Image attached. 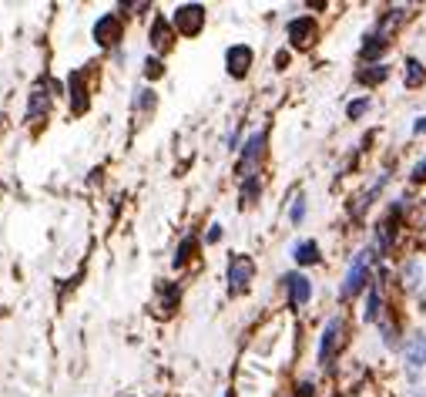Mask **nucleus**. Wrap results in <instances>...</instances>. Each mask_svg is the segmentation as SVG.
<instances>
[{
    "label": "nucleus",
    "instance_id": "f257e3e1",
    "mask_svg": "<svg viewBox=\"0 0 426 397\" xmlns=\"http://www.w3.org/2000/svg\"><path fill=\"white\" fill-rule=\"evenodd\" d=\"M369 263H373V253L369 249H363L356 260H352L349 273H346V280H343V290H339V296L343 300H352L356 293L366 287V276H369Z\"/></svg>",
    "mask_w": 426,
    "mask_h": 397
},
{
    "label": "nucleus",
    "instance_id": "f03ea898",
    "mask_svg": "<svg viewBox=\"0 0 426 397\" xmlns=\"http://www.w3.org/2000/svg\"><path fill=\"white\" fill-rule=\"evenodd\" d=\"M172 27H175L178 34H185V37L201 34V27H205V7L201 3H181L175 10V17H172Z\"/></svg>",
    "mask_w": 426,
    "mask_h": 397
},
{
    "label": "nucleus",
    "instance_id": "7ed1b4c3",
    "mask_svg": "<svg viewBox=\"0 0 426 397\" xmlns=\"http://www.w3.org/2000/svg\"><path fill=\"white\" fill-rule=\"evenodd\" d=\"M339 350H343V320L332 317L326 323V330H323V344H319V364H323V367H332V360L339 357Z\"/></svg>",
    "mask_w": 426,
    "mask_h": 397
},
{
    "label": "nucleus",
    "instance_id": "20e7f679",
    "mask_svg": "<svg viewBox=\"0 0 426 397\" xmlns=\"http://www.w3.org/2000/svg\"><path fill=\"white\" fill-rule=\"evenodd\" d=\"M68 105H71V115H84V111L91 108L88 71H71V75H68Z\"/></svg>",
    "mask_w": 426,
    "mask_h": 397
},
{
    "label": "nucleus",
    "instance_id": "39448f33",
    "mask_svg": "<svg viewBox=\"0 0 426 397\" xmlns=\"http://www.w3.org/2000/svg\"><path fill=\"white\" fill-rule=\"evenodd\" d=\"M252 276H255V263H252L249 256L235 253V256L228 260V290L245 293L249 290V283H252Z\"/></svg>",
    "mask_w": 426,
    "mask_h": 397
},
{
    "label": "nucleus",
    "instance_id": "423d86ee",
    "mask_svg": "<svg viewBox=\"0 0 426 397\" xmlns=\"http://www.w3.org/2000/svg\"><path fill=\"white\" fill-rule=\"evenodd\" d=\"M94 41H98L101 48H114L118 41H121V34H125V24H121V14H104L94 21Z\"/></svg>",
    "mask_w": 426,
    "mask_h": 397
},
{
    "label": "nucleus",
    "instance_id": "0eeeda50",
    "mask_svg": "<svg viewBox=\"0 0 426 397\" xmlns=\"http://www.w3.org/2000/svg\"><path fill=\"white\" fill-rule=\"evenodd\" d=\"M262 155H265V132H255L242 148V162H239L242 179H255V165L262 162Z\"/></svg>",
    "mask_w": 426,
    "mask_h": 397
},
{
    "label": "nucleus",
    "instance_id": "6e6552de",
    "mask_svg": "<svg viewBox=\"0 0 426 397\" xmlns=\"http://www.w3.org/2000/svg\"><path fill=\"white\" fill-rule=\"evenodd\" d=\"M48 108H50V84L48 78H37L34 88H30V105H27V122H41L48 118Z\"/></svg>",
    "mask_w": 426,
    "mask_h": 397
},
{
    "label": "nucleus",
    "instance_id": "1a4fd4ad",
    "mask_svg": "<svg viewBox=\"0 0 426 397\" xmlns=\"http://www.w3.org/2000/svg\"><path fill=\"white\" fill-rule=\"evenodd\" d=\"M252 61H255V54H252L249 44H232L225 51V68L232 78H245L252 68Z\"/></svg>",
    "mask_w": 426,
    "mask_h": 397
},
{
    "label": "nucleus",
    "instance_id": "9d476101",
    "mask_svg": "<svg viewBox=\"0 0 426 397\" xmlns=\"http://www.w3.org/2000/svg\"><path fill=\"white\" fill-rule=\"evenodd\" d=\"M316 34H319V27H316L312 17H296V21H289V41H292V48H312Z\"/></svg>",
    "mask_w": 426,
    "mask_h": 397
},
{
    "label": "nucleus",
    "instance_id": "9b49d317",
    "mask_svg": "<svg viewBox=\"0 0 426 397\" xmlns=\"http://www.w3.org/2000/svg\"><path fill=\"white\" fill-rule=\"evenodd\" d=\"M282 283H285V290H289V307H296V310H299V307H305V303H309V296H312V283H309L302 273H289Z\"/></svg>",
    "mask_w": 426,
    "mask_h": 397
},
{
    "label": "nucleus",
    "instance_id": "f8f14e48",
    "mask_svg": "<svg viewBox=\"0 0 426 397\" xmlns=\"http://www.w3.org/2000/svg\"><path fill=\"white\" fill-rule=\"evenodd\" d=\"M148 37H151V48H154V51H168V48L175 44V27L168 24L165 17H154Z\"/></svg>",
    "mask_w": 426,
    "mask_h": 397
},
{
    "label": "nucleus",
    "instance_id": "ddd939ff",
    "mask_svg": "<svg viewBox=\"0 0 426 397\" xmlns=\"http://www.w3.org/2000/svg\"><path fill=\"white\" fill-rule=\"evenodd\" d=\"M406 364L409 367H423L426 364V333H413L406 344Z\"/></svg>",
    "mask_w": 426,
    "mask_h": 397
},
{
    "label": "nucleus",
    "instance_id": "4468645a",
    "mask_svg": "<svg viewBox=\"0 0 426 397\" xmlns=\"http://www.w3.org/2000/svg\"><path fill=\"white\" fill-rule=\"evenodd\" d=\"M292 260H296L299 266L319 263V242H312V239H302V242H296V246H292Z\"/></svg>",
    "mask_w": 426,
    "mask_h": 397
},
{
    "label": "nucleus",
    "instance_id": "2eb2a0df",
    "mask_svg": "<svg viewBox=\"0 0 426 397\" xmlns=\"http://www.w3.org/2000/svg\"><path fill=\"white\" fill-rule=\"evenodd\" d=\"M178 300H181V287L178 283H161V307H158V313L172 317L178 310Z\"/></svg>",
    "mask_w": 426,
    "mask_h": 397
},
{
    "label": "nucleus",
    "instance_id": "dca6fc26",
    "mask_svg": "<svg viewBox=\"0 0 426 397\" xmlns=\"http://www.w3.org/2000/svg\"><path fill=\"white\" fill-rule=\"evenodd\" d=\"M403 81H406V88H420V84L426 81V68L416 61V57L406 61V75H403Z\"/></svg>",
    "mask_w": 426,
    "mask_h": 397
},
{
    "label": "nucleus",
    "instance_id": "f3484780",
    "mask_svg": "<svg viewBox=\"0 0 426 397\" xmlns=\"http://www.w3.org/2000/svg\"><path fill=\"white\" fill-rule=\"evenodd\" d=\"M195 249H199V239H195V236H185V239H181V246L175 249V260H172V263L181 269V266H185L188 260H192V256H195Z\"/></svg>",
    "mask_w": 426,
    "mask_h": 397
},
{
    "label": "nucleus",
    "instance_id": "a211bd4d",
    "mask_svg": "<svg viewBox=\"0 0 426 397\" xmlns=\"http://www.w3.org/2000/svg\"><path fill=\"white\" fill-rule=\"evenodd\" d=\"M383 51H386V37H383V34H373V37H366L359 57H363V61H373V57H379Z\"/></svg>",
    "mask_w": 426,
    "mask_h": 397
},
{
    "label": "nucleus",
    "instance_id": "6ab92c4d",
    "mask_svg": "<svg viewBox=\"0 0 426 397\" xmlns=\"http://www.w3.org/2000/svg\"><path fill=\"white\" fill-rule=\"evenodd\" d=\"M386 75H389V71H386L383 64H373L369 71H359V75H356V81H359V84H379Z\"/></svg>",
    "mask_w": 426,
    "mask_h": 397
},
{
    "label": "nucleus",
    "instance_id": "aec40b11",
    "mask_svg": "<svg viewBox=\"0 0 426 397\" xmlns=\"http://www.w3.org/2000/svg\"><path fill=\"white\" fill-rule=\"evenodd\" d=\"M258 192H262V182H258V175H255V179H245V186H242V206H255Z\"/></svg>",
    "mask_w": 426,
    "mask_h": 397
},
{
    "label": "nucleus",
    "instance_id": "412c9836",
    "mask_svg": "<svg viewBox=\"0 0 426 397\" xmlns=\"http://www.w3.org/2000/svg\"><path fill=\"white\" fill-rule=\"evenodd\" d=\"M161 75H165V64H161L158 57H148V61H145V78H148V81H158Z\"/></svg>",
    "mask_w": 426,
    "mask_h": 397
},
{
    "label": "nucleus",
    "instance_id": "4be33fe9",
    "mask_svg": "<svg viewBox=\"0 0 426 397\" xmlns=\"http://www.w3.org/2000/svg\"><path fill=\"white\" fill-rule=\"evenodd\" d=\"M134 105H138V111H151V108H154V91L141 88V91H138V98H134Z\"/></svg>",
    "mask_w": 426,
    "mask_h": 397
},
{
    "label": "nucleus",
    "instance_id": "5701e85b",
    "mask_svg": "<svg viewBox=\"0 0 426 397\" xmlns=\"http://www.w3.org/2000/svg\"><path fill=\"white\" fill-rule=\"evenodd\" d=\"M379 317V290L373 287L369 290V303H366V320H376Z\"/></svg>",
    "mask_w": 426,
    "mask_h": 397
},
{
    "label": "nucleus",
    "instance_id": "b1692460",
    "mask_svg": "<svg viewBox=\"0 0 426 397\" xmlns=\"http://www.w3.org/2000/svg\"><path fill=\"white\" fill-rule=\"evenodd\" d=\"M366 108H369V101H366V98H359V101H349L346 115H349V118H359V115H366Z\"/></svg>",
    "mask_w": 426,
    "mask_h": 397
},
{
    "label": "nucleus",
    "instance_id": "393cba45",
    "mask_svg": "<svg viewBox=\"0 0 426 397\" xmlns=\"http://www.w3.org/2000/svg\"><path fill=\"white\" fill-rule=\"evenodd\" d=\"M289 215H292V222H296V226L302 222V215H305V199H302V195L292 202V212H289Z\"/></svg>",
    "mask_w": 426,
    "mask_h": 397
},
{
    "label": "nucleus",
    "instance_id": "a878e982",
    "mask_svg": "<svg viewBox=\"0 0 426 397\" xmlns=\"http://www.w3.org/2000/svg\"><path fill=\"white\" fill-rule=\"evenodd\" d=\"M413 182H426V159L413 168Z\"/></svg>",
    "mask_w": 426,
    "mask_h": 397
},
{
    "label": "nucleus",
    "instance_id": "bb28decb",
    "mask_svg": "<svg viewBox=\"0 0 426 397\" xmlns=\"http://www.w3.org/2000/svg\"><path fill=\"white\" fill-rule=\"evenodd\" d=\"M276 68L282 71V68H289V51H278L276 54Z\"/></svg>",
    "mask_w": 426,
    "mask_h": 397
},
{
    "label": "nucleus",
    "instance_id": "cd10ccee",
    "mask_svg": "<svg viewBox=\"0 0 426 397\" xmlns=\"http://www.w3.org/2000/svg\"><path fill=\"white\" fill-rule=\"evenodd\" d=\"M222 239V226H212V233H208V242H219Z\"/></svg>",
    "mask_w": 426,
    "mask_h": 397
},
{
    "label": "nucleus",
    "instance_id": "c85d7f7f",
    "mask_svg": "<svg viewBox=\"0 0 426 397\" xmlns=\"http://www.w3.org/2000/svg\"><path fill=\"white\" fill-rule=\"evenodd\" d=\"M413 132H416V135H423V132H426V115H423V118H416V125H413Z\"/></svg>",
    "mask_w": 426,
    "mask_h": 397
},
{
    "label": "nucleus",
    "instance_id": "c756f323",
    "mask_svg": "<svg viewBox=\"0 0 426 397\" xmlns=\"http://www.w3.org/2000/svg\"><path fill=\"white\" fill-rule=\"evenodd\" d=\"M309 391H312V384H302V387H299V394H296V397H309Z\"/></svg>",
    "mask_w": 426,
    "mask_h": 397
},
{
    "label": "nucleus",
    "instance_id": "7c9ffc66",
    "mask_svg": "<svg viewBox=\"0 0 426 397\" xmlns=\"http://www.w3.org/2000/svg\"><path fill=\"white\" fill-rule=\"evenodd\" d=\"M225 397H232V394H225Z\"/></svg>",
    "mask_w": 426,
    "mask_h": 397
}]
</instances>
